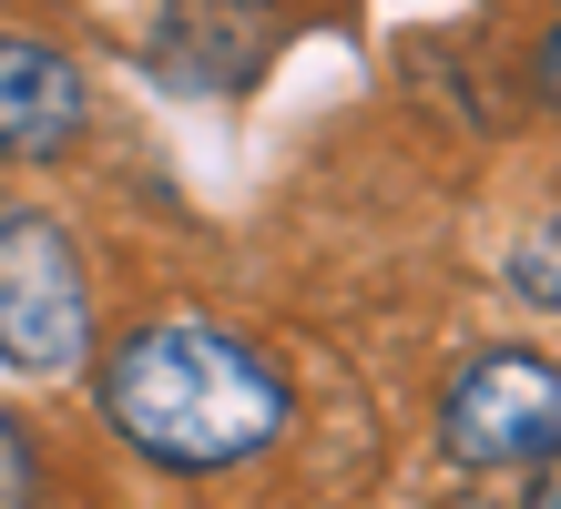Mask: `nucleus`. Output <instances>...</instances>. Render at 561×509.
<instances>
[{"label": "nucleus", "mask_w": 561, "mask_h": 509, "mask_svg": "<svg viewBox=\"0 0 561 509\" xmlns=\"http://www.w3.org/2000/svg\"><path fill=\"white\" fill-rule=\"evenodd\" d=\"M92 418H103L134 459L215 479V468L266 459L296 428L286 367L236 336L225 316H144L92 357Z\"/></svg>", "instance_id": "f257e3e1"}, {"label": "nucleus", "mask_w": 561, "mask_h": 509, "mask_svg": "<svg viewBox=\"0 0 561 509\" xmlns=\"http://www.w3.org/2000/svg\"><path fill=\"white\" fill-rule=\"evenodd\" d=\"M92 265L82 234L42 204H0V367L21 378H72L92 367Z\"/></svg>", "instance_id": "f03ea898"}, {"label": "nucleus", "mask_w": 561, "mask_h": 509, "mask_svg": "<svg viewBox=\"0 0 561 509\" xmlns=\"http://www.w3.org/2000/svg\"><path fill=\"white\" fill-rule=\"evenodd\" d=\"M439 449L459 468H541L561 449V357L490 347L439 387Z\"/></svg>", "instance_id": "7ed1b4c3"}, {"label": "nucleus", "mask_w": 561, "mask_h": 509, "mask_svg": "<svg viewBox=\"0 0 561 509\" xmlns=\"http://www.w3.org/2000/svg\"><path fill=\"white\" fill-rule=\"evenodd\" d=\"M92 123V82L82 61L42 42V31H0V163H51L72 153Z\"/></svg>", "instance_id": "20e7f679"}, {"label": "nucleus", "mask_w": 561, "mask_h": 509, "mask_svg": "<svg viewBox=\"0 0 561 509\" xmlns=\"http://www.w3.org/2000/svg\"><path fill=\"white\" fill-rule=\"evenodd\" d=\"M0 509H51V449L21 407H0Z\"/></svg>", "instance_id": "39448f33"}, {"label": "nucleus", "mask_w": 561, "mask_h": 509, "mask_svg": "<svg viewBox=\"0 0 561 509\" xmlns=\"http://www.w3.org/2000/svg\"><path fill=\"white\" fill-rule=\"evenodd\" d=\"M511 296H520V305H541V316H561V224L520 234V255H511Z\"/></svg>", "instance_id": "423d86ee"}, {"label": "nucleus", "mask_w": 561, "mask_h": 509, "mask_svg": "<svg viewBox=\"0 0 561 509\" xmlns=\"http://www.w3.org/2000/svg\"><path fill=\"white\" fill-rule=\"evenodd\" d=\"M531 509H561V449H551V459L531 468Z\"/></svg>", "instance_id": "0eeeda50"}, {"label": "nucleus", "mask_w": 561, "mask_h": 509, "mask_svg": "<svg viewBox=\"0 0 561 509\" xmlns=\"http://www.w3.org/2000/svg\"><path fill=\"white\" fill-rule=\"evenodd\" d=\"M541 92L561 102V31H551V42H541Z\"/></svg>", "instance_id": "6e6552de"}]
</instances>
